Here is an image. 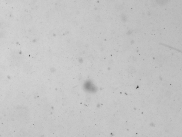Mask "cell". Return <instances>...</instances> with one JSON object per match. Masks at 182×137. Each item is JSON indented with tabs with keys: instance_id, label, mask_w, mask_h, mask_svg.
Segmentation results:
<instances>
[{
	"instance_id": "obj_1",
	"label": "cell",
	"mask_w": 182,
	"mask_h": 137,
	"mask_svg": "<svg viewBox=\"0 0 182 137\" xmlns=\"http://www.w3.org/2000/svg\"><path fill=\"white\" fill-rule=\"evenodd\" d=\"M157 2L160 5H164L167 3L168 0H156Z\"/></svg>"
}]
</instances>
